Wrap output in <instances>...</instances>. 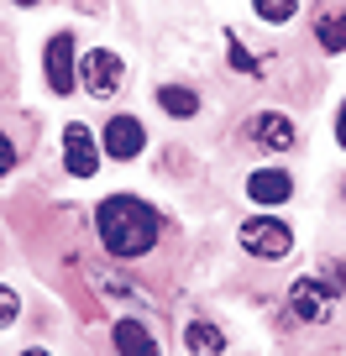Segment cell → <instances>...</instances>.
Masks as SVG:
<instances>
[{
	"instance_id": "1",
	"label": "cell",
	"mask_w": 346,
	"mask_h": 356,
	"mask_svg": "<svg viewBox=\"0 0 346 356\" xmlns=\"http://www.w3.org/2000/svg\"><path fill=\"white\" fill-rule=\"evenodd\" d=\"M157 210L142 200H132V194H111V200L95 210V231H100L105 252L111 257H142L157 246Z\"/></svg>"
},
{
	"instance_id": "2",
	"label": "cell",
	"mask_w": 346,
	"mask_h": 356,
	"mask_svg": "<svg viewBox=\"0 0 346 356\" xmlns=\"http://www.w3.org/2000/svg\"><path fill=\"white\" fill-rule=\"evenodd\" d=\"M242 252H252V257H289L294 252V231H289V220H278V215H257V220H246L242 225Z\"/></svg>"
},
{
	"instance_id": "3",
	"label": "cell",
	"mask_w": 346,
	"mask_h": 356,
	"mask_svg": "<svg viewBox=\"0 0 346 356\" xmlns=\"http://www.w3.org/2000/svg\"><path fill=\"white\" fill-rule=\"evenodd\" d=\"M79 79H84V89H90V100H111L116 89H121L126 68H121V58H116L111 47H95V53L79 58Z\"/></svg>"
},
{
	"instance_id": "4",
	"label": "cell",
	"mask_w": 346,
	"mask_h": 356,
	"mask_svg": "<svg viewBox=\"0 0 346 356\" xmlns=\"http://www.w3.org/2000/svg\"><path fill=\"white\" fill-rule=\"evenodd\" d=\"M289 304H294V314L299 320H310V325H325L336 314V289L325 278H299L289 289Z\"/></svg>"
},
{
	"instance_id": "5",
	"label": "cell",
	"mask_w": 346,
	"mask_h": 356,
	"mask_svg": "<svg viewBox=\"0 0 346 356\" xmlns=\"http://www.w3.org/2000/svg\"><path fill=\"white\" fill-rule=\"evenodd\" d=\"M63 168L68 178H95V168H100V147H95L90 126H63Z\"/></svg>"
},
{
	"instance_id": "6",
	"label": "cell",
	"mask_w": 346,
	"mask_h": 356,
	"mask_svg": "<svg viewBox=\"0 0 346 356\" xmlns=\"http://www.w3.org/2000/svg\"><path fill=\"white\" fill-rule=\"evenodd\" d=\"M47 89L53 95H74V37L58 32L47 42Z\"/></svg>"
},
{
	"instance_id": "7",
	"label": "cell",
	"mask_w": 346,
	"mask_h": 356,
	"mask_svg": "<svg viewBox=\"0 0 346 356\" xmlns=\"http://www.w3.org/2000/svg\"><path fill=\"white\" fill-rule=\"evenodd\" d=\"M246 136H252L257 147H268V152H289V147L299 142V131H294L289 115H252Z\"/></svg>"
},
{
	"instance_id": "8",
	"label": "cell",
	"mask_w": 346,
	"mask_h": 356,
	"mask_svg": "<svg viewBox=\"0 0 346 356\" xmlns=\"http://www.w3.org/2000/svg\"><path fill=\"white\" fill-rule=\"evenodd\" d=\"M142 147H147V131H142L136 115H116V121L105 126V152L111 157H136Z\"/></svg>"
},
{
	"instance_id": "9",
	"label": "cell",
	"mask_w": 346,
	"mask_h": 356,
	"mask_svg": "<svg viewBox=\"0 0 346 356\" xmlns=\"http://www.w3.org/2000/svg\"><path fill=\"white\" fill-rule=\"evenodd\" d=\"M246 194H252L257 204H283L294 194V178L283 173V168H262V173L246 178Z\"/></svg>"
},
{
	"instance_id": "10",
	"label": "cell",
	"mask_w": 346,
	"mask_h": 356,
	"mask_svg": "<svg viewBox=\"0 0 346 356\" xmlns=\"http://www.w3.org/2000/svg\"><path fill=\"white\" fill-rule=\"evenodd\" d=\"M315 37H320L325 53H346V6L336 11V6H320V16H315Z\"/></svg>"
},
{
	"instance_id": "11",
	"label": "cell",
	"mask_w": 346,
	"mask_h": 356,
	"mask_svg": "<svg viewBox=\"0 0 346 356\" xmlns=\"http://www.w3.org/2000/svg\"><path fill=\"white\" fill-rule=\"evenodd\" d=\"M116 351L121 356H157V341L142 320H116Z\"/></svg>"
},
{
	"instance_id": "12",
	"label": "cell",
	"mask_w": 346,
	"mask_h": 356,
	"mask_svg": "<svg viewBox=\"0 0 346 356\" xmlns=\"http://www.w3.org/2000/svg\"><path fill=\"white\" fill-rule=\"evenodd\" d=\"M184 346H189V356H221L226 351V330L210 320H194L189 330H184Z\"/></svg>"
},
{
	"instance_id": "13",
	"label": "cell",
	"mask_w": 346,
	"mask_h": 356,
	"mask_svg": "<svg viewBox=\"0 0 346 356\" xmlns=\"http://www.w3.org/2000/svg\"><path fill=\"white\" fill-rule=\"evenodd\" d=\"M157 105H163L168 115H194L200 111V95H194L189 84H163L157 89Z\"/></svg>"
},
{
	"instance_id": "14",
	"label": "cell",
	"mask_w": 346,
	"mask_h": 356,
	"mask_svg": "<svg viewBox=\"0 0 346 356\" xmlns=\"http://www.w3.org/2000/svg\"><path fill=\"white\" fill-rule=\"evenodd\" d=\"M252 11L262 16V22H273V26H278V22H289V16L299 11V0H252Z\"/></svg>"
},
{
	"instance_id": "15",
	"label": "cell",
	"mask_w": 346,
	"mask_h": 356,
	"mask_svg": "<svg viewBox=\"0 0 346 356\" xmlns=\"http://www.w3.org/2000/svg\"><path fill=\"white\" fill-rule=\"evenodd\" d=\"M226 47H231V68H236V74H257V58L236 42V32H226Z\"/></svg>"
},
{
	"instance_id": "16",
	"label": "cell",
	"mask_w": 346,
	"mask_h": 356,
	"mask_svg": "<svg viewBox=\"0 0 346 356\" xmlns=\"http://www.w3.org/2000/svg\"><path fill=\"white\" fill-rule=\"evenodd\" d=\"M22 320V299H16L11 289H0V330H6V325H16Z\"/></svg>"
},
{
	"instance_id": "17",
	"label": "cell",
	"mask_w": 346,
	"mask_h": 356,
	"mask_svg": "<svg viewBox=\"0 0 346 356\" xmlns=\"http://www.w3.org/2000/svg\"><path fill=\"white\" fill-rule=\"evenodd\" d=\"M16 168V147H11V136L0 131V173H11Z\"/></svg>"
},
{
	"instance_id": "18",
	"label": "cell",
	"mask_w": 346,
	"mask_h": 356,
	"mask_svg": "<svg viewBox=\"0 0 346 356\" xmlns=\"http://www.w3.org/2000/svg\"><path fill=\"white\" fill-rule=\"evenodd\" d=\"M325 283H331V289H336V293H341V289H346V262H336V267H331V273H325Z\"/></svg>"
},
{
	"instance_id": "19",
	"label": "cell",
	"mask_w": 346,
	"mask_h": 356,
	"mask_svg": "<svg viewBox=\"0 0 346 356\" xmlns=\"http://www.w3.org/2000/svg\"><path fill=\"white\" fill-rule=\"evenodd\" d=\"M336 142L346 147V105H341V115H336Z\"/></svg>"
},
{
	"instance_id": "20",
	"label": "cell",
	"mask_w": 346,
	"mask_h": 356,
	"mask_svg": "<svg viewBox=\"0 0 346 356\" xmlns=\"http://www.w3.org/2000/svg\"><path fill=\"white\" fill-rule=\"evenodd\" d=\"M22 356H47V351H22Z\"/></svg>"
},
{
	"instance_id": "21",
	"label": "cell",
	"mask_w": 346,
	"mask_h": 356,
	"mask_svg": "<svg viewBox=\"0 0 346 356\" xmlns=\"http://www.w3.org/2000/svg\"><path fill=\"white\" fill-rule=\"evenodd\" d=\"M16 6H37V0H16Z\"/></svg>"
}]
</instances>
